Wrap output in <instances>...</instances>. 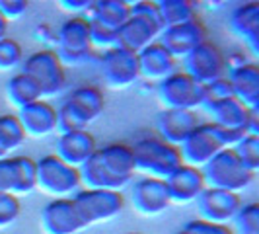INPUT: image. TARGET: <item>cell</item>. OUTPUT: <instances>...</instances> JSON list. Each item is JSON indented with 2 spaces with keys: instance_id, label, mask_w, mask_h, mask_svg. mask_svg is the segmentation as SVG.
<instances>
[{
  "instance_id": "18",
  "label": "cell",
  "mask_w": 259,
  "mask_h": 234,
  "mask_svg": "<svg viewBox=\"0 0 259 234\" xmlns=\"http://www.w3.org/2000/svg\"><path fill=\"white\" fill-rule=\"evenodd\" d=\"M197 125L199 117L191 109H162L156 117L158 137L171 146H180Z\"/></svg>"
},
{
  "instance_id": "1",
  "label": "cell",
  "mask_w": 259,
  "mask_h": 234,
  "mask_svg": "<svg viewBox=\"0 0 259 234\" xmlns=\"http://www.w3.org/2000/svg\"><path fill=\"white\" fill-rule=\"evenodd\" d=\"M84 189L121 191L135 176V158L129 144L109 143L98 150L78 168Z\"/></svg>"
},
{
  "instance_id": "22",
  "label": "cell",
  "mask_w": 259,
  "mask_h": 234,
  "mask_svg": "<svg viewBox=\"0 0 259 234\" xmlns=\"http://www.w3.org/2000/svg\"><path fill=\"white\" fill-rule=\"evenodd\" d=\"M16 117L26 133V137L41 139L57 131V107H53L45 100H39V102H33L18 109Z\"/></svg>"
},
{
  "instance_id": "23",
  "label": "cell",
  "mask_w": 259,
  "mask_h": 234,
  "mask_svg": "<svg viewBox=\"0 0 259 234\" xmlns=\"http://www.w3.org/2000/svg\"><path fill=\"white\" fill-rule=\"evenodd\" d=\"M162 31V26L152 20H146L143 16H133L123 26L117 29V45L125 47L133 53L143 51L146 45L154 43Z\"/></svg>"
},
{
  "instance_id": "34",
  "label": "cell",
  "mask_w": 259,
  "mask_h": 234,
  "mask_svg": "<svg viewBox=\"0 0 259 234\" xmlns=\"http://www.w3.org/2000/svg\"><path fill=\"white\" fill-rule=\"evenodd\" d=\"M174 234H234L230 226L224 224H212L203 219H193L182 224V228H178Z\"/></svg>"
},
{
  "instance_id": "14",
  "label": "cell",
  "mask_w": 259,
  "mask_h": 234,
  "mask_svg": "<svg viewBox=\"0 0 259 234\" xmlns=\"http://www.w3.org/2000/svg\"><path fill=\"white\" fill-rule=\"evenodd\" d=\"M244 203L240 193L224 191V189H214V187H205V191L197 199V209L201 219L212 224H224L234 221L236 213L240 211Z\"/></svg>"
},
{
  "instance_id": "40",
  "label": "cell",
  "mask_w": 259,
  "mask_h": 234,
  "mask_svg": "<svg viewBox=\"0 0 259 234\" xmlns=\"http://www.w3.org/2000/svg\"><path fill=\"white\" fill-rule=\"evenodd\" d=\"M131 14H133V16H143V18H146V20H152V22H156V24L162 26L156 2H148V0L135 2V4H131Z\"/></svg>"
},
{
  "instance_id": "21",
  "label": "cell",
  "mask_w": 259,
  "mask_h": 234,
  "mask_svg": "<svg viewBox=\"0 0 259 234\" xmlns=\"http://www.w3.org/2000/svg\"><path fill=\"white\" fill-rule=\"evenodd\" d=\"M96 150H98V143L90 131H68V133H61L55 156H59L72 168H80Z\"/></svg>"
},
{
  "instance_id": "29",
  "label": "cell",
  "mask_w": 259,
  "mask_h": 234,
  "mask_svg": "<svg viewBox=\"0 0 259 234\" xmlns=\"http://www.w3.org/2000/svg\"><path fill=\"white\" fill-rule=\"evenodd\" d=\"M26 141V133L22 129L16 115H0V150L8 154Z\"/></svg>"
},
{
  "instance_id": "42",
  "label": "cell",
  "mask_w": 259,
  "mask_h": 234,
  "mask_svg": "<svg viewBox=\"0 0 259 234\" xmlns=\"http://www.w3.org/2000/svg\"><path fill=\"white\" fill-rule=\"evenodd\" d=\"M6 31H8V22H6L4 16L0 14V39L6 37Z\"/></svg>"
},
{
  "instance_id": "39",
  "label": "cell",
  "mask_w": 259,
  "mask_h": 234,
  "mask_svg": "<svg viewBox=\"0 0 259 234\" xmlns=\"http://www.w3.org/2000/svg\"><path fill=\"white\" fill-rule=\"evenodd\" d=\"M27 12L26 0H0V14L4 16L6 22L22 18Z\"/></svg>"
},
{
  "instance_id": "38",
  "label": "cell",
  "mask_w": 259,
  "mask_h": 234,
  "mask_svg": "<svg viewBox=\"0 0 259 234\" xmlns=\"http://www.w3.org/2000/svg\"><path fill=\"white\" fill-rule=\"evenodd\" d=\"M230 96H232V88H230V82L226 80V76L219 78V80L205 86V104L214 102V100H222V98H230Z\"/></svg>"
},
{
  "instance_id": "43",
  "label": "cell",
  "mask_w": 259,
  "mask_h": 234,
  "mask_svg": "<svg viewBox=\"0 0 259 234\" xmlns=\"http://www.w3.org/2000/svg\"><path fill=\"white\" fill-rule=\"evenodd\" d=\"M4 156H6V154H4V152H2V150H0V158H4Z\"/></svg>"
},
{
  "instance_id": "37",
  "label": "cell",
  "mask_w": 259,
  "mask_h": 234,
  "mask_svg": "<svg viewBox=\"0 0 259 234\" xmlns=\"http://www.w3.org/2000/svg\"><path fill=\"white\" fill-rule=\"evenodd\" d=\"M90 37H92V45H98V47H104V49H109V47H115L117 45L115 29L100 26V24H96L92 20H90Z\"/></svg>"
},
{
  "instance_id": "31",
  "label": "cell",
  "mask_w": 259,
  "mask_h": 234,
  "mask_svg": "<svg viewBox=\"0 0 259 234\" xmlns=\"http://www.w3.org/2000/svg\"><path fill=\"white\" fill-rule=\"evenodd\" d=\"M14 158H16V174H18L14 195L31 193L35 189V180H37L35 160L29 156H14Z\"/></svg>"
},
{
  "instance_id": "30",
  "label": "cell",
  "mask_w": 259,
  "mask_h": 234,
  "mask_svg": "<svg viewBox=\"0 0 259 234\" xmlns=\"http://www.w3.org/2000/svg\"><path fill=\"white\" fill-rule=\"evenodd\" d=\"M234 154L238 156V160L244 164V168L249 172H257L259 170V135H244L238 143L232 146Z\"/></svg>"
},
{
  "instance_id": "11",
  "label": "cell",
  "mask_w": 259,
  "mask_h": 234,
  "mask_svg": "<svg viewBox=\"0 0 259 234\" xmlns=\"http://www.w3.org/2000/svg\"><path fill=\"white\" fill-rule=\"evenodd\" d=\"M178 148L183 164L201 170L212 156L221 152L224 144L219 137L217 125L208 121V123H199Z\"/></svg>"
},
{
  "instance_id": "24",
  "label": "cell",
  "mask_w": 259,
  "mask_h": 234,
  "mask_svg": "<svg viewBox=\"0 0 259 234\" xmlns=\"http://www.w3.org/2000/svg\"><path fill=\"white\" fill-rule=\"evenodd\" d=\"M230 29L249 47L251 55H259V4H238L230 14Z\"/></svg>"
},
{
  "instance_id": "17",
  "label": "cell",
  "mask_w": 259,
  "mask_h": 234,
  "mask_svg": "<svg viewBox=\"0 0 259 234\" xmlns=\"http://www.w3.org/2000/svg\"><path fill=\"white\" fill-rule=\"evenodd\" d=\"M164 182L168 187L169 201L178 203V205L195 203L207 187L203 172L193 166H187V164H182L180 168L174 170Z\"/></svg>"
},
{
  "instance_id": "19",
  "label": "cell",
  "mask_w": 259,
  "mask_h": 234,
  "mask_svg": "<svg viewBox=\"0 0 259 234\" xmlns=\"http://www.w3.org/2000/svg\"><path fill=\"white\" fill-rule=\"evenodd\" d=\"M226 80L230 82L232 96L249 109H259V66L242 61L228 68Z\"/></svg>"
},
{
  "instance_id": "4",
  "label": "cell",
  "mask_w": 259,
  "mask_h": 234,
  "mask_svg": "<svg viewBox=\"0 0 259 234\" xmlns=\"http://www.w3.org/2000/svg\"><path fill=\"white\" fill-rule=\"evenodd\" d=\"M201 172H203L207 187L224 189V191H232V193L244 191L255 178L253 172L244 168V164L238 160L232 148H222L219 154L212 156L201 168Z\"/></svg>"
},
{
  "instance_id": "6",
  "label": "cell",
  "mask_w": 259,
  "mask_h": 234,
  "mask_svg": "<svg viewBox=\"0 0 259 234\" xmlns=\"http://www.w3.org/2000/svg\"><path fill=\"white\" fill-rule=\"evenodd\" d=\"M35 187L43 189L45 193L57 197H68L80 189V172L78 168L68 166L59 156L47 154L35 160Z\"/></svg>"
},
{
  "instance_id": "33",
  "label": "cell",
  "mask_w": 259,
  "mask_h": 234,
  "mask_svg": "<svg viewBox=\"0 0 259 234\" xmlns=\"http://www.w3.org/2000/svg\"><path fill=\"white\" fill-rule=\"evenodd\" d=\"M24 61V49L22 45L12 37L0 39V70H10L16 68Z\"/></svg>"
},
{
  "instance_id": "26",
  "label": "cell",
  "mask_w": 259,
  "mask_h": 234,
  "mask_svg": "<svg viewBox=\"0 0 259 234\" xmlns=\"http://www.w3.org/2000/svg\"><path fill=\"white\" fill-rule=\"evenodd\" d=\"M131 16V4L125 0H98L92 2L90 18L92 22L105 26L109 29H119Z\"/></svg>"
},
{
  "instance_id": "13",
  "label": "cell",
  "mask_w": 259,
  "mask_h": 234,
  "mask_svg": "<svg viewBox=\"0 0 259 234\" xmlns=\"http://www.w3.org/2000/svg\"><path fill=\"white\" fill-rule=\"evenodd\" d=\"M174 59H185L197 45L207 41V27L197 18L180 26L164 27L156 39Z\"/></svg>"
},
{
  "instance_id": "12",
  "label": "cell",
  "mask_w": 259,
  "mask_h": 234,
  "mask_svg": "<svg viewBox=\"0 0 259 234\" xmlns=\"http://www.w3.org/2000/svg\"><path fill=\"white\" fill-rule=\"evenodd\" d=\"M100 72L107 82V86L117 88V90L129 88L141 76L137 53L119 47V45L105 49L100 57Z\"/></svg>"
},
{
  "instance_id": "28",
  "label": "cell",
  "mask_w": 259,
  "mask_h": 234,
  "mask_svg": "<svg viewBox=\"0 0 259 234\" xmlns=\"http://www.w3.org/2000/svg\"><path fill=\"white\" fill-rule=\"evenodd\" d=\"M162 29L169 26H180L197 18V4L193 0H160L156 2Z\"/></svg>"
},
{
  "instance_id": "41",
  "label": "cell",
  "mask_w": 259,
  "mask_h": 234,
  "mask_svg": "<svg viewBox=\"0 0 259 234\" xmlns=\"http://www.w3.org/2000/svg\"><path fill=\"white\" fill-rule=\"evenodd\" d=\"M61 6L65 10H70V12H78V10H84V8H90L92 2L90 0H63Z\"/></svg>"
},
{
  "instance_id": "8",
  "label": "cell",
  "mask_w": 259,
  "mask_h": 234,
  "mask_svg": "<svg viewBox=\"0 0 259 234\" xmlns=\"http://www.w3.org/2000/svg\"><path fill=\"white\" fill-rule=\"evenodd\" d=\"M90 20L84 16H74L59 27L57 33V55L63 65H80L92 55Z\"/></svg>"
},
{
  "instance_id": "3",
  "label": "cell",
  "mask_w": 259,
  "mask_h": 234,
  "mask_svg": "<svg viewBox=\"0 0 259 234\" xmlns=\"http://www.w3.org/2000/svg\"><path fill=\"white\" fill-rule=\"evenodd\" d=\"M131 150L135 158V170L146 174L148 178L166 180L174 170L183 164L180 148L164 143L154 135L135 141V144H131Z\"/></svg>"
},
{
  "instance_id": "15",
  "label": "cell",
  "mask_w": 259,
  "mask_h": 234,
  "mask_svg": "<svg viewBox=\"0 0 259 234\" xmlns=\"http://www.w3.org/2000/svg\"><path fill=\"white\" fill-rule=\"evenodd\" d=\"M41 226L45 234H78L84 222L72 203V197H57L41 211Z\"/></svg>"
},
{
  "instance_id": "16",
  "label": "cell",
  "mask_w": 259,
  "mask_h": 234,
  "mask_svg": "<svg viewBox=\"0 0 259 234\" xmlns=\"http://www.w3.org/2000/svg\"><path fill=\"white\" fill-rule=\"evenodd\" d=\"M131 199H133V207L146 217L160 215L171 205L166 182L158 178H148V176L133 183Z\"/></svg>"
},
{
  "instance_id": "20",
  "label": "cell",
  "mask_w": 259,
  "mask_h": 234,
  "mask_svg": "<svg viewBox=\"0 0 259 234\" xmlns=\"http://www.w3.org/2000/svg\"><path fill=\"white\" fill-rule=\"evenodd\" d=\"M203 107L207 109L210 119H212L210 123L230 131H242V133H247V125H249L251 113L255 111V109L246 107L240 100H236L234 96L222 98V100H214V102H207V104H203Z\"/></svg>"
},
{
  "instance_id": "10",
  "label": "cell",
  "mask_w": 259,
  "mask_h": 234,
  "mask_svg": "<svg viewBox=\"0 0 259 234\" xmlns=\"http://www.w3.org/2000/svg\"><path fill=\"white\" fill-rule=\"evenodd\" d=\"M183 65H185V72L203 86L219 78H224L226 74V57L221 47L208 39L197 45L183 59Z\"/></svg>"
},
{
  "instance_id": "32",
  "label": "cell",
  "mask_w": 259,
  "mask_h": 234,
  "mask_svg": "<svg viewBox=\"0 0 259 234\" xmlns=\"http://www.w3.org/2000/svg\"><path fill=\"white\" fill-rule=\"evenodd\" d=\"M234 234H259V205L244 203L234 217Z\"/></svg>"
},
{
  "instance_id": "36",
  "label": "cell",
  "mask_w": 259,
  "mask_h": 234,
  "mask_svg": "<svg viewBox=\"0 0 259 234\" xmlns=\"http://www.w3.org/2000/svg\"><path fill=\"white\" fill-rule=\"evenodd\" d=\"M20 217V201L12 193L0 195V228L10 226Z\"/></svg>"
},
{
  "instance_id": "7",
  "label": "cell",
  "mask_w": 259,
  "mask_h": 234,
  "mask_svg": "<svg viewBox=\"0 0 259 234\" xmlns=\"http://www.w3.org/2000/svg\"><path fill=\"white\" fill-rule=\"evenodd\" d=\"M72 203H74L84 226L111 221L125 207L123 193L109 191V189H78L76 193L72 195Z\"/></svg>"
},
{
  "instance_id": "9",
  "label": "cell",
  "mask_w": 259,
  "mask_h": 234,
  "mask_svg": "<svg viewBox=\"0 0 259 234\" xmlns=\"http://www.w3.org/2000/svg\"><path fill=\"white\" fill-rule=\"evenodd\" d=\"M22 72L29 74L37 82L43 98L57 96L66 84L65 65L53 49H39L31 53L22 65Z\"/></svg>"
},
{
  "instance_id": "2",
  "label": "cell",
  "mask_w": 259,
  "mask_h": 234,
  "mask_svg": "<svg viewBox=\"0 0 259 234\" xmlns=\"http://www.w3.org/2000/svg\"><path fill=\"white\" fill-rule=\"evenodd\" d=\"M105 98L98 86H78L57 109V129L61 133L84 131L104 113Z\"/></svg>"
},
{
  "instance_id": "35",
  "label": "cell",
  "mask_w": 259,
  "mask_h": 234,
  "mask_svg": "<svg viewBox=\"0 0 259 234\" xmlns=\"http://www.w3.org/2000/svg\"><path fill=\"white\" fill-rule=\"evenodd\" d=\"M16 158L14 156H4L0 158V195L2 193H12L16 189Z\"/></svg>"
},
{
  "instance_id": "27",
  "label": "cell",
  "mask_w": 259,
  "mask_h": 234,
  "mask_svg": "<svg viewBox=\"0 0 259 234\" xmlns=\"http://www.w3.org/2000/svg\"><path fill=\"white\" fill-rule=\"evenodd\" d=\"M6 96H8V102L18 109L39 102L43 98L39 84L26 72H18L6 82Z\"/></svg>"
},
{
  "instance_id": "25",
  "label": "cell",
  "mask_w": 259,
  "mask_h": 234,
  "mask_svg": "<svg viewBox=\"0 0 259 234\" xmlns=\"http://www.w3.org/2000/svg\"><path fill=\"white\" fill-rule=\"evenodd\" d=\"M139 72L148 80H164L176 70V59L169 55L158 41L146 45L143 51L137 53Z\"/></svg>"
},
{
  "instance_id": "5",
  "label": "cell",
  "mask_w": 259,
  "mask_h": 234,
  "mask_svg": "<svg viewBox=\"0 0 259 234\" xmlns=\"http://www.w3.org/2000/svg\"><path fill=\"white\" fill-rule=\"evenodd\" d=\"M158 100L164 109H191L203 107L205 86L189 76L185 70H174L158 82Z\"/></svg>"
}]
</instances>
